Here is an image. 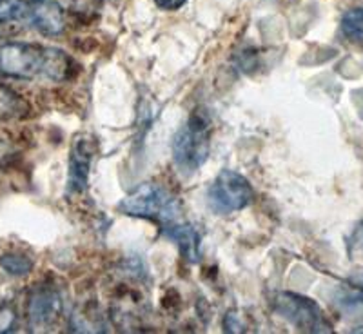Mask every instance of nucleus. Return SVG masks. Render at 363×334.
Segmentation results:
<instances>
[{
    "mask_svg": "<svg viewBox=\"0 0 363 334\" xmlns=\"http://www.w3.org/2000/svg\"><path fill=\"white\" fill-rule=\"evenodd\" d=\"M48 53L42 45L9 42L0 48V71L15 79H35L44 74Z\"/></svg>",
    "mask_w": 363,
    "mask_h": 334,
    "instance_id": "39448f33",
    "label": "nucleus"
},
{
    "mask_svg": "<svg viewBox=\"0 0 363 334\" xmlns=\"http://www.w3.org/2000/svg\"><path fill=\"white\" fill-rule=\"evenodd\" d=\"M28 0H0V22L17 21V18H24L29 13Z\"/></svg>",
    "mask_w": 363,
    "mask_h": 334,
    "instance_id": "f8f14e48",
    "label": "nucleus"
},
{
    "mask_svg": "<svg viewBox=\"0 0 363 334\" xmlns=\"http://www.w3.org/2000/svg\"><path fill=\"white\" fill-rule=\"evenodd\" d=\"M211 151L209 120L194 113L186 124L178 129L173 138V160L182 174H193L207 160Z\"/></svg>",
    "mask_w": 363,
    "mask_h": 334,
    "instance_id": "f03ea898",
    "label": "nucleus"
},
{
    "mask_svg": "<svg viewBox=\"0 0 363 334\" xmlns=\"http://www.w3.org/2000/svg\"><path fill=\"white\" fill-rule=\"evenodd\" d=\"M157 6L160 9H165V11H174V9H180L182 6L186 4L187 0H155Z\"/></svg>",
    "mask_w": 363,
    "mask_h": 334,
    "instance_id": "4468645a",
    "label": "nucleus"
},
{
    "mask_svg": "<svg viewBox=\"0 0 363 334\" xmlns=\"http://www.w3.org/2000/svg\"><path fill=\"white\" fill-rule=\"evenodd\" d=\"M93 155H95V144L89 136H74L69 155V169H67V194H82L87 189Z\"/></svg>",
    "mask_w": 363,
    "mask_h": 334,
    "instance_id": "423d86ee",
    "label": "nucleus"
},
{
    "mask_svg": "<svg viewBox=\"0 0 363 334\" xmlns=\"http://www.w3.org/2000/svg\"><path fill=\"white\" fill-rule=\"evenodd\" d=\"M272 307L280 316L306 333H330V323L316 301L294 293H278L272 298Z\"/></svg>",
    "mask_w": 363,
    "mask_h": 334,
    "instance_id": "20e7f679",
    "label": "nucleus"
},
{
    "mask_svg": "<svg viewBox=\"0 0 363 334\" xmlns=\"http://www.w3.org/2000/svg\"><path fill=\"white\" fill-rule=\"evenodd\" d=\"M165 236L173 240L174 244L180 249L182 256L191 264H199L202 258V251H200V244H202V236H200L199 229L191 223H169L164 227Z\"/></svg>",
    "mask_w": 363,
    "mask_h": 334,
    "instance_id": "6e6552de",
    "label": "nucleus"
},
{
    "mask_svg": "<svg viewBox=\"0 0 363 334\" xmlns=\"http://www.w3.org/2000/svg\"><path fill=\"white\" fill-rule=\"evenodd\" d=\"M342 301H343V307H345L349 313L363 314V289L352 291V293L347 294ZM358 330H363V327Z\"/></svg>",
    "mask_w": 363,
    "mask_h": 334,
    "instance_id": "ddd939ff",
    "label": "nucleus"
},
{
    "mask_svg": "<svg viewBox=\"0 0 363 334\" xmlns=\"http://www.w3.org/2000/svg\"><path fill=\"white\" fill-rule=\"evenodd\" d=\"M255 199V191L244 174L223 169L207 191V202L216 215H231L242 211Z\"/></svg>",
    "mask_w": 363,
    "mask_h": 334,
    "instance_id": "7ed1b4c3",
    "label": "nucleus"
},
{
    "mask_svg": "<svg viewBox=\"0 0 363 334\" xmlns=\"http://www.w3.org/2000/svg\"><path fill=\"white\" fill-rule=\"evenodd\" d=\"M356 240H358V244L363 247V223H359L358 231H356Z\"/></svg>",
    "mask_w": 363,
    "mask_h": 334,
    "instance_id": "2eb2a0df",
    "label": "nucleus"
},
{
    "mask_svg": "<svg viewBox=\"0 0 363 334\" xmlns=\"http://www.w3.org/2000/svg\"><path fill=\"white\" fill-rule=\"evenodd\" d=\"M31 24L44 35H58L64 29V11L53 0H40L29 8Z\"/></svg>",
    "mask_w": 363,
    "mask_h": 334,
    "instance_id": "1a4fd4ad",
    "label": "nucleus"
},
{
    "mask_svg": "<svg viewBox=\"0 0 363 334\" xmlns=\"http://www.w3.org/2000/svg\"><path fill=\"white\" fill-rule=\"evenodd\" d=\"M118 209L129 216L157 220L164 227L177 222L178 215H180V204H178L177 196L171 194L165 187L151 184V182L133 189L118 204Z\"/></svg>",
    "mask_w": 363,
    "mask_h": 334,
    "instance_id": "f257e3e1",
    "label": "nucleus"
},
{
    "mask_svg": "<svg viewBox=\"0 0 363 334\" xmlns=\"http://www.w3.org/2000/svg\"><path fill=\"white\" fill-rule=\"evenodd\" d=\"M62 300L53 289H38L31 294L28 306V316L31 327L50 325L55 318L60 314Z\"/></svg>",
    "mask_w": 363,
    "mask_h": 334,
    "instance_id": "0eeeda50",
    "label": "nucleus"
},
{
    "mask_svg": "<svg viewBox=\"0 0 363 334\" xmlns=\"http://www.w3.org/2000/svg\"><path fill=\"white\" fill-rule=\"evenodd\" d=\"M0 267L11 277H26L33 269V262L24 255H2L0 256Z\"/></svg>",
    "mask_w": 363,
    "mask_h": 334,
    "instance_id": "9b49d317",
    "label": "nucleus"
},
{
    "mask_svg": "<svg viewBox=\"0 0 363 334\" xmlns=\"http://www.w3.org/2000/svg\"><path fill=\"white\" fill-rule=\"evenodd\" d=\"M342 33L351 42H363V8L349 9L343 15Z\"/></svg>",
    "mask_w": 363,
    "mask_h": 334,
    "instance_id": "9d476101",
    "label": "nucleus"
}]
</instances>
